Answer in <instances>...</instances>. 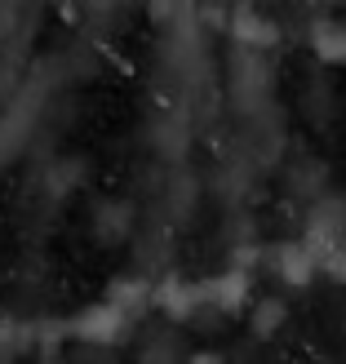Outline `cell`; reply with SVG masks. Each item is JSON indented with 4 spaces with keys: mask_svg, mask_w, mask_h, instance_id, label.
I'll list each match as a JSON object with an SVG mask.
<instances>
[{
    "mask_svg": "<svg viewBox=\"0 0 346 364\" xmlns=\"http://www.w3.org/2000/svg\"><path fill=\"white\" fill-rule=\"evenodd\" d=\"M315 271H320V262L311 258V249H306V245H284L280 249V276L288 280V284H311V276H315Z\"/></svg>",
    "mask_w": 346,
    "mask_h": 364,
    "instance_id": "6da1fadb",
    "label": "cell"
},
{
    "mask_svg": "<svg viewBox=\"0 0 346 364\" xmlns=\"http://www.w3.org/2000/svg\"><path fill=\"white\" fill-rule=\"evenodd\" d=\"M280 320H284V306L280 302H262L258 306V333H276Z\"/></svg>",
    "mask_w": 346,
    "mask_h": 364,
    "instance_id": "5b68a950",
    "label": "cell"
},
{
    "mask_svg": "<svg viewBox=\"0 0 346 364\" xmlns=\"http://www.w3.org/2000/svg\"><path fill=\"white\" fill-rule=\"evenodd\" d=\"M191 364H222V355H213V351H200V355H191Z\"/></svg>",
    "mask_w": 346,
    "mask_h": 364,
    "instance_id": "52a82bcc",
    "label": "cell"
},
{
    "mask_svg": "<svg viewBox=\"0 0 346 364\" xmlns=\"http://www.w3.org/2000/svg\"><path fill=\"white\" fill-rule=\"evenodd\" d=\"M324 271H329L333 280H346V235L337 240V249L329 253V258H324Z\"/></svg>",
    "mask_w": 346,
    "mask_h": 364,
    "instance_id": "8992f818",
    "label": "cell"
},
{
    "mask_svg": "<svg viewBox=\"0 0 346 364\" xmlns=\"http://www.w3.org/2000/svg\"><path fill=\"white\" fill-rule=\"evenodd\" d=\"M235 31H240V41H249V45H276V27L262 23L253 9H240V14H235Z\"/></svg>",
    "mask_w": 346,
    "mask_h": 364,
    "instance_id": "3957f363",
    "label": "cell"
},
{
    "mask_svg": "<svg viewBox=\"0 0 346 364\" xmlns=\"http://www.w3.org/2000/svg\"><path fill=\"white\" fill-rule=\"evenodd\" d=\"M311 45L324 63H346V23H320L311 31Z\"/></svg>",
    "mask_w": 346,
    "mask_h": 364,
    "instance_id": "7a4b0ae2",
    "label": "cell"
},
{
    "mask_svg": "<svg viewBox=\"0 0 346 364\" xmlns=\"http://www.w3.org/2000/svg\"><path fill=\"white\" fill-rule=\"evenodd\" d=\"M244 294H249L244 276H222V280H213V289H209V298H213V302H222V306H240Z\"/></svg>",
    "mask_w": 346,
    "mask_h": 364,
    "instance_id": "277c9868",
    "label": "cell"
}]
</instances>
